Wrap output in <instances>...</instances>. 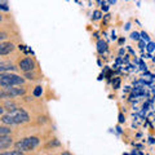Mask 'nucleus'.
<instances>
[{
    "label": "nucleus",
    "mask_w": 155,
    "mask_h": 155,
    "mask_svg": "<svg viewBox=\"0 0 155 155\" xmlns=\"http://www.w3.org/2000/svg\"><path fill=\"white\" fill-rule=\"evenodd\" d=\"M40 143V140L36 136H30V137H26V138H22L17 141L14 143V146H16L17 150L22 153H26V151H32L34 149L38 147V145Z\"/></svg>",
    "instance_id": "1"
},
{
    "label": "nucleus",
    "mask_w": 155,
    "mask_h": 155,
    "mask_svg": "<svg viewBox=\"0 0 155 155\" xmlns=\"http://www.w3.org/2000/svg\"><path fill=\"white\" fill-rule=\"evenodd\" d=\"M25 83V79L17 74H11V72H4L3 78L0 80V87L2 88H8V87H17Z\"/></svg>",
    "instance_id": "2"
},
{
    "label": "nucleus",
    "mask_w": 155,
    "mask_h": 155,
    "mask_svg": "<svg viewBox=\"0 0 155 155\" xmlns=\"http://www.w3.org/2000/svg\"><path fill=\"white\" fill-rule=\"evenodd\" d=\"M11 115L13 118L14 124H23V123H27L28 120H30V116H28V114L23 109L14 110L13 113H11Z\"/></svg>",
    "instance_id": "3"
},
{
    "label": "nucleus",
    "mask_w": 155,
    "mask_h": 155,
    "mask_svg": "<svg viewBox=\"0 0 155 155\" xmlns=\"http://www.w3.org/2000/svg\"><path fill=\"white\" fill-rule=\"evenodd\" d=\"M5 93L8 96V98H13V97H17V96H22L26 93V88L25 87H8V88H4Z\"/></svg>",
    "instance_id": "4"
},
{
    "label": "nucleus",
    "mask_w": 155,
    "mask_h": 155,
    "mask_svg": "<svg viewBox=\"0 0 155 155\" xmlns=\"http://www.w3.org/2000/svg\"><path fill=\"white\" fill-rule=\"evenodd\" d=\"M18 67L23 72H30L35 69V62H34V60H31V58H23L22 61H19Z\"/></svg>",
    "instance_id": "5"
},
{
    "label": "nucleus",
    "mask_w": 155,
    "mask_h": 155,
    "mask_svg": "<svg viewBox=\"0 0 155 155\" xmlns=\"http://www.w3.org/2000/svg\"><path fill=\"white\" fill-rule=\"evenodd\" d=\"M14 44L11 41H3L0 43V56H7L9 53H12L14 51Z\"/></svg>",
    "instance_id": "6"
},
{
    "label": "nucleus",
    "mask_w": 155,
    "mask_h": 155,
    "mask_svg": "<svg viewBox=\"0 0 155 155\" xmlns=\"http://www.w3.org/2000/svg\"><path fill=\"white\" fill-rule=\"evenodd\" d=\"M13 145V138L9 134L0 136V150H5Z\"/></svg>",
    "instance_id": "7"
},
{
    "label": "nucleus",
    "mask_w": 155,
    "mask_h": 155,
    "mask_svg": "<svg viewBox=\"0 0 155 155\" xmlns=\"http://www.w3.org/2000/svg\"><path fill=\"white\" fill-rule=\"evenodd\" d=\"M13 70H16V67L12 64H9V62H0V74L7 71H13Z\"/></svg>",
    "instance_id": "8"
},
{
    "label": "nucleus",
    "mask_w": 155,
    "mask_h": 155,
    "mask_svg": "<svg viewBox=\"0 0 155 155\" xmlns=\"http://www.w3.org/2000/svg\"><path fill=\"white\" fill-rule=\"evenodd\" d=\"M0 122L5 125H14V122H13V118L11 114H7V115H2L0 118Z\"/></svg>",
    "instance_id": "9"
},
{
    "label": "nucleus",
    "mask_w": 155,
    "mask_h": 155,
    "mask_svg": "<svg viewBox=\"0 0 155 155\" xmlns=\"http://www.w3.org/2000/svg\"><path fill=\"white\" fill-rule=\"evenodd\" d=\"M107 49V44H106V41L104 40H98V43H97V51H98V53H102Z\"/></svg>",
    "instance_id": "10"
},
{
    "label": "nucleus",
    "mask_w": 155,
    "mask_h": 155,
    "mask_svg": "<svg viewBox=\"0 0 155 155\" xmlns=\"http://www.w3.org/2000/svg\"><path fill=\"white\" fill-rule=\"evenodd\" d=\"M5 107H7V110L9 111V114L13 113L14 110H17V109H18L16 104H14V102H9V101H8V102L5 104Z\"/></svg>",
    "instance_id": "11"
},
{
    "label": "nucleus",
    "mask_w": 155,
    "mask_h": 155,
    "mask_svg": "<svg viewBox=\"0 0 155 155\" xmlns=\"http://www.w3.org/2000/svg\"><path fill=\"white\" fill-rule=\"evenodd\" d=\"M0 155H23V153L19 151V150H9V151L0 153Z\"/></svg>",
    "instance_id": "12"
},
{
    "label": "nucleus",
    "mask_w": 155,
    "mask_h": 155,
    "mask_svg": "<svg viewBox=\"0 0 155 155\" xmlns=\"http://www.w3.org/2000/svg\"><path fill=\"white\" fill-rule=\"evenodd\" d=\"M12 129L9 127H0V136H7V134H11Z\"/></svg>",
    "instance_id": "13"
},
{
    "label": "nucleus",
    "mask_w": 155,
    "mask_h": 155,
    "mask_svg": "<svg viewBox=\"0 0 155 155\" xmlns=\"http://www.w3.org/2000/svg\"><path fill=\"white\" fill-rule=\"evenodd\" d=\"M41 93H43V88H41V87L40 85L35 87V89H34V96L39 97V96H41Z\"/></svg>",
    "instance_id": "14"
},
{
    "label": "nucleus",
    "mask_w": 155,
    "mask_h": 155,
    "mask_svg": "<svg viewBox=\"0 0 155 155\" xmlns=\"http://www.w3.org/2000/svg\"><path fill=\"white\" fill-rule=\"evenodd\" d=\"M7 38H8V34H7L5 31H0V41L5 40Z\"/></svg>",
    "instance_id": "15"
},
{
    "label": "nucleus",
    "mask_w": 155,
    "mask_h": 155,
    "mask_svg": "<svg viewBox=\"0 0 155 155\" xmlns=\"http://www.w3.org/2000/svg\"><path fill=\"white\" fill-rule=\"evenodd\" d=\"M130 38L134 39V40H138V39H140V34L138 32H132V34H130Z\"/></svg>",
    "instance_id": "16"
},
{
    "label": "nucleus",
    "mask_w": 155,
    "mask_h": 155,
    "mask_svg": "<svg viewBox=\"0 0 155 155\" xmlns=\"http://www.w3.org/2000/svg\"><path fill=\"white\" fill-rule=\"evenodd\" d=\"M155 49V44L154 43H149V45H147V51L149 52H153Z\"/></svg>",
    "instance_id": "17"
},
{
    "label": "nucleus",
    "mask_w": 155,
    "mask_h": 155,
    "mask_svg": "<svg viewBox=\"0 0 155 155\" xmlns=\"http://www.w3.org/2000/svg\"><path fill=\"white\" fill-rule=\"evenodd\" d=\"M93 18H94V19H100V18H101V12H100V11H96V12L93 13Z\"/></svg>",
    "instance_id": "18"
},
{
    "label": "nucleus",
    "mask_w": 155,
    "mask_h": 155,
    "mask_svg": "<svg viewBox=\"0 0 155 155\" xmlns=\"http://www.w3.org/2000/svg\"><path fill=\"white\" fill-rule=\"evenodd\" d=\"M0 98H8V96H7V93H5V91H0Z\"/></svg>",
    "instance_id": "19"
},
{
    "label": "nucleus",
    "mask_w": 155,
    "mask_h": 155,
    "mask_svg": "<svg viewBox=\"0 0 155 155\" xmlns=\"http://www.w3.org/2000/svg\"><path fill=\"white\" fill-rule=\"evenodd\" d=\"M119 122H120V123H123V122H124V116H123V114H119Z\"/></svg>",
    "instance_id": "20"
},
{
    "label": "nucleus",
    "mask_w": 155,
    "mask_h": 155,
    "mask_svg": "<svg viewBox=\"0 0 155 155\" xmlns=\"http://www.w3.org/2000/svg\"><path fill=\"white\" fill-rule=\"evenodd\" d=\"M141 36H142L143 39H146V40H149V38H147V34H145V32H142V34H141Z\"/></svg>",
    "instance_id": "21"
},
{
    "label": "nucleus",
    "mask_w": 155,
    "mask_h": 155,
    "mask_svg": "<svg viewBox=\"0 0 155 155\" xmlns=\"http://www.w3.org/2000/svg\"><path fill=\"white\" fill-rule=\"evenodd\" d=\"M61 155H72V154H71V153H69V151H64Z\"/></svg>",
    "instance_id": "22"
},
{
    "label": "nucleus",
    "mask_w": 155,
    "mask_h": 155,
    "mask_svg": "<svg viewBox=\"0 0 155 155\" xmlns=\"http://www.w3.org/2000/svg\"><path fill=\"white\" fill-rule=\"evenodd\" d=\"M4 113V107H3V106H0V115H2Z\"/></svg>",
    "instance_id": "23"
},
{
    "label": "nucleus",
    "mask_w": 155,
    "mask_h": 155,
    "mask_svg": "<svg viewBox=\"0 0 155 155\" xmlns=\"http://www.w3.org/2000/svg\"><path fill=\"white\" fill-rule=\"evenodd\" d=\"M0 9H4V11H8V7H2V5H0Z\"/></svg>",
    "instance_id": "24"
},
{
    "label": "nucleus",
    "mask_w": 155,
    "mask_h": 155,
    "mask_svg": "<svg viewBox=\"0 0 155 155\" xmlns=\"http://www.w3.org/2000/svg\"><path fill=\"white\" fill-rule=\"evenodd\" d=\"M109 3H110V4H115L116 0H109Z\"/></svg>",
    "instance_id": "25"
},
{
    "label": "nucleus",
    "mask_w": 155,
    "mask_h": 155,
    "mask_svg": "<svg viewBox=\"0 0 155 155\" xmlns=\"http://www.w3.org/2000/svg\"><path fill=\"white\" fill-rule=\"evenodd\" d=\"M3 21V17H2V14H0V22H2Z\"/></svg>",
    "instance_id": "26"
}]
</instances>
